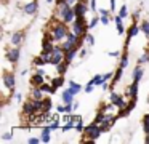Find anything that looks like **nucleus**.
I'll list each match as a JSON object with an SVG mask.
<instances>
[{
  "label": "nucleus",
  "mask_w": 149,
  "mask_h": 144,
  "mask_svg": "<svg viewBox=\"0 0 149 144\" xmlns=\"http://www.w3.org/2000/svg\"><path fill=\"white\" fill-rule=\"evenodd\" d=\"M50 34H52V37H53V40L55 42H63L66 37H68V34H69V29H68V24H66L64 21H53V22H50Z\"/></svg>",
  "instance_id": "obj_1"
},
{
  "label": "nucleus",
  "mask_w": 149,
  "mask_h": 144,
  "mask_svg": "<svg viewBox=\"0 0 149 144\" xmlns=\"http://www.w3.org/2000/svg\"><path fill=\"white\" fill-rule=\"evenodd\" d=\"M101 133H103L101 125H98L96 122H91L90 125L85 127V131L82 134H85V139L84 141H90V143H93V141H96L98 138L101 136Z\"/></svg>",
  "instance_id": "obj_2"
},
{
  "label": "nucleus",
  "mask_w": 149,
  "mask_h": 144,
  "mask_svg": "<svg viewBox=\"0 0 149 144\" xmlns=\"http://www.w3.org/2000/svg\"><path fill=\"white\" fill-rule=\"evenodd\" d=\"M88 22L87 19H85V16H77L75 18V21L72 22V32H74L75 35H79V37H84L85 34L88 32Z\"/></svg>",
  "instance_id": "obj_3"
},
{
  "label": "nucleus",
  "mask_w": 149,
  "mask_h": 144,
  "mask_svg": "<svg viewBox=\"0 0 149 144\" xmlns=\"http://www.w3.org/2000/svg\"><path fill=\"white\" fill-rule=\"evenodd\" d=\"M79 40H80V37L79 35H75L74 32H69L68 34V37L63 40V48H64V51H68V50H71V48H74L75 45L79 43Z\"/></svg>",
  "instance_id": "obj_4"
},
{
  "label": "nucleus",
  "mask_w": 149,
  "mask_h": 144,
  "mask_svg": "<svg viewBox=\"0 0 149 144\" xmlns=\"http://www.w3.org/2000/svg\"><path fill=\"white\" fill-rule=\"evenodd\" d=\"M58 16H59V19H61V21L66 22V24H72V22L75 21V18H77V16H75V11H74V6L66 8L64 11H61Z\"/></svg>",
  "instance_id": "obj_5"
},
{
  "label": "nucleus",
  "mask_w": 149,
  "mask_h": 144,
  "mask_svg": "<svg viewBox=\"0 0 149 144\" xmlns=\"http://www.w3.org/2000/svg\"><path fill=\"white\" fill-rule=\"evenodd\" d=\"M2 80H3L5 86L10 88L11 91H15V85H16V77H15V72L11 70H5L3 75H2Z\"/></svg>",
  "instance_id": "obj_6"
},
{
  "label": "nucleus",
  "mask_w": 149,
  "mask_h": 144,
  "mask_svg": "<svg viewBox=\"0 0 149 144\" xmlns=\"http://www.w3.org/2000/svg\"><path fill=\"white\" fill-rule=\"evenodd\" d=\"M109 99H111V104H112V106H116L117 109H123V107L127 106L125 99H123L120 95H117V93H114V91H111V95H109Z\"/></svg>",
  "instance_id": "obj_7"
},
{
  "label": "nucleus",
  "mask_w": 149,
  "mask_h": 144,
  "mask_svg": "<svg viewBox=\"0 0 149 144\" xmlns=\"http://www.w3.org/2000/svg\"><path fill=\"white\" fill-rule=\"evenodd\" d=\"M19 54H21L19 47H11L10 50H8V53H7V59L10 61V63L16 64L18 61H19Z\"/></svg>",
  "instance_id": "obj_8"
},
{
  "label": "nucleus",
  "mask_w": 149,
  "mask_h": 144,
  "mask_svg": "<svg viewBox=\"0 0 149 144\" xmlns=\"http://www.w3.org/2000/svg\"><path fill=\"white\" fill-rule=\"evenodd\" d=\"M36 114H39L37 112V109L34 107V102H32V99L31 101H26L23 104V115H27V117H32V115H36Z\"/></svg>",
  "instance_id": "obj_9"
},
{
  "label": "nucleus",
  "mask_w": 149,
  "mask_h": 144,
  "mask_svg": "<svg viewBox=\"0 0 149 144\" xmlns=\"http://www.w3.org/2000/svg\"><path fill=\"white\" fill-rule=\"evenodd\" d=\"M72 6H74L75 16H85V15H87V11H88L87 2H75Z\"/></svg>",
  "instance_id": "obj_10"
},
{
  "label": "nucleus",
  "mask_w": 149,
  "mask_h": 144,
  "mask_svg": "<svg viewBox=\"0 0 149 144\" xmlns=\"http://www.w3.org/2000/svg\"><path fill=\"white\" fill-rule=\"evenodd\" d=\"M24 38H26V32H13L10 40H11V45H13V47H21Z\"/></svg>",
  "instance_id": "obj_11"
},
{
  "label": "nucleus",
  "mask_w": 149,
  "mask_h": 144,
  "mask_svg": "<svg viewBox=\"0 0 149 144\" xmlns=\"http://www.w3.org/2000/svg\"><path fill=\"white\" fill-rule=\"evenodd\" d=\"M24 13H26V15H36L37 13V10H39V3H37V0H32V2H29V3H26V5H24Z\"/></svg>",
  "instance_id": "obj_12"
},
{
  "label": "nucleus",
  "mask_w": 149,
  "mask_h": 144,
  "mask_svg": "<svg viewBox=\"0 0 149 144\" xmlns=\"http://www.w3.org/2000/svg\"><path fill=\"white\" fill-rule=\"evenodd\" d=\"M138 83H139V82L133 80V82L130 83L128 86H127V93H128V96H130V98L138 99Z\"/></svg>",
  "instance_id": "obj_13"
},
{
  "label": "nucleus",
  "mask_w": 149,
  "mask_h": 144,
  "mask_svg": "<svg viewBox=\"0 0 149 144\" xmlns=\"http://www.w3.org/2000/svg\"><path fill=\"white\" fill-rule=\"evenodd\" d=\"M114 22H116V27H117V34L119 35H123V34H127V31H125V27H123V22H122V16L120 15H116L114 16Z\"/></svg>",
  "instance_id": "obj_14"
},
{
  "label": "nucleus",
  "mask_w": 149,
  "mask_h": 144,
  "mask_svg": "<svg viewBox=\"0 0 149 144\" xmlns=\"http://www.w3.org/2000/svg\"><path fill=\"white\" fill-rule=\"evenodd\" d=\"M74 96L75 95H72L69 88L63 90V93H61V99H63V102H64V104H72V102H74Z\"/></svg>",
  "instance_id": "obj_15"
},
{
  "label": "nucleus",
  "mask_w": 149,
  "mask_h": 144,
  "mask_svg": "<svg viewBox=\"0 0 149 144\" xmlns=\"http://www.w3.org/2000/svg\"><path fill=\"white\" fill-rule=\"evenodd\" d=\"M52 128H50V125H47V127H42V134H40V138H42V143H50L52 141Z\"/></svg>",
  "instance_id": "obj_16"
},
{
  "label": "nucleus",
  "mask_w": 149,
  "mask_h": 144,
  "mask_svg": "<svg viewBox=\"0 0 149 144\" xmlns=\"http://www.w3.org/2000/svg\"><path fill=\"white\" fill-rule=\"evenodd\" d=\"M138 32H141V27L138 26V22H133L128 29H127V37L128 38H133L135 35H138Z\"/></svg>",
  "instance_id": "obj_17"
},
{
  "label": "nucleus",
  "mask_w": 149,
  "mask_h": 144,
  "mask_svg": "<svg viewBox=\"0 0 149 144\" xmlns=\"http://www.w3.org/2000/svg\"><path fill=\"white\" fill-rule=\"evenodd\" d=\"M31 83H32V86H42L45 83V75H40V74L36 72L31 79Z\"/></svg>",
  "instance_id": "obj_18"
},
{
  "label": "nucleus",
  "mask_w": 149,
  "mask_h": 144,
  "mask_svg": "<svg viewBox=\"0 0 149 144\" xmlns=\"http://www.w3.org/2000/svg\"><path fill=\"white\" fill-rule=\"evenodd\" d=\"M45 93H43V90L40 88V86H34L32 91H31V99H43L45 98Z\"/></svg>",
  "instance_id": "obj_19"
},
{
  "label": "nucleus",
  "mask_w": 149,
  "mask_h": 144,
  "mask_svg": "<svg viewBox=\"0 0 149 144\" xmlns=\"http://www.w3.org/2000/svg\"><path fill=\"white\" fill-rule=\"evenodd\" d=\"M143 75H144V69L139 67V66H136L135 69H133V72H132V79L136 80V82H139V80L143 79Z\"/></svg>",
  "instance_id": "obj_20"
},
{
  "label": "nucleus",
  "mask_w": 149,
  "mask_h": 144,
  "mask_svg": "<svg viewBox=\"0 0 149 144\" xmlns=\"http://www.w3.org/2000/svg\"><path fill=\"white\" fill-rule=\"evenodd\" d=\"M68 85H69V90H71V93H72V95H77V93H80L82 90H84V88H82V85H80V83H75L74 80H69V82H68Z\"/></svg>",
  "instance_id": "obj_21"
},
{
  "label": "nucleus",
  "mask_w": 149,
  "mask_h": 144,
  "mask_svg": "<svg viewBox=\"0 0 149 144\" xmlns=\"http://www.w3.org/2000/svg\"><path fill=\"white\" fill-rule=\"evenodd\" d=\"M68 66H69V61H63V63H59L58 66H56V70H58V75H64L66 70H68Z\"/></svg>",
  "instance_id": "obj_22"
},
{
  "label": "nucleus",
  "mask_w": 149,
  "mask_h": 144,
  "mask_svg": "<svg viewBox=\"0 0 149 144\" xmlns=\"http://www.w3.org/2000/svg\"><path fill=\"white\" fill-rule=\"evenodd\" d=\"M43 101V111L42 112H52V109H53V101H52V98H43L42 99Z\"/></svg>",
  "instance_id": "obj_23"
},
{
  "label": "nucleus",
  "mask_w": 149,
  "mask_h": 144,
  "mask_svg": "<svg viewBox=\"0 0 149 144\" xmlns=\"http://www.w3.org/2000/svg\"><path fill=\"white\" fill-rule=\"evenodd\" d=\"M52 85L55 88H59V86L64 85V75H58V77H53L52 79Z\"/></svg>",
  "instance_id": "obj_24"
},
{
  "label": "nucleus",
  "mask_w": 149,
  "mask_h": 144,
  "mask_svg": "<svg viewBox=\"0 0 149 144\" xmlns=\"http://www.w3.org/2000/svg\"><path fill=\"white\" fill-rule=\"evenodd\" d=\"M128 63H130V58H128V50H123V53H122V56H120V66L125 69L127 66H128Z\"/></svg>",
  "instance_id": "obj_25"
},
{
  "label": "nucleus",
  "mask_w": 149,
  "mask_h": 144,
  "mask_svg": "<svg viewBox=\"0 0 149 144\" xmlns=\"http://www.w3.org/2000/svg\"><path fill=\"white\" fill-rule=\"evenodd\" d=\"M40 88H42L43 90V93H47V95H53V93H55L56 91V88H55V86H53V85H50V83H43V85L42 86H40Z\"/></svg>",
  "instance_id": "obj_26"
},
{
  "label": "nucleus",
  "mask_w": 149,
  "mask_h": 144,
  "mask_svg": "<svg viewBox=\"0 0 149 144\" xmlns=\"http://www.w3.org/2000/svg\"><path fill=\"white\" fill-rule=\"evenodd\" d=\"M103 82H104V77L101 75V74H96V75H95L93 79L90 80V83H93L95 86H96V85H98V86H101V85H103Z\"/></svg>",
  "instance_id": "obj_27"
},
{
  "label": "nucleus",
  "mask_w": 149,
  "mask_h": 144,
  "mask_svg": "<svg viewBox=\"0 0 149 144\" xmlns=\"http://www.w3.org/2000/svg\"><path fill=\"white\" fill-rule=\"evenodd\" d=\"M143 131H144V134H149V114L143 117Z\"/></svg>",
  "instance_id": "obj_28"
},
{
  "label": "nucleus",
  "mask_w": 149,
  "mask_h": 144,
  "mask_svg": "<svg viewBox=\"0 0 149 144\" xmlns=\"http://www.w3.org/2000/svg\"><path fill=\"white\" fill-rule=\"evenodd\" d=\"M139 27H141V32L143 34L146 35V37H149V21H141V26H139Z\"/></svg>",
  "instance_id": "obj_29"
},
{
  "label": "nucleus",
  "mask_w": 149,
  "mask_h": 144,
  "mask_svg": "<svg viewBox=\"0 0 149 144\" xmlns=\"http://www.w3.org/2000/svg\"><path fill=\"white\" fill-rule=\"evenodd\" d=\"M84 37H85V43H87L88 47H93V45H95V37H93V34L87 32V34H85Z\"/></svg>",
  "instance_id": "obj_30"
},
{
  "label": "nucleus",
  "mask_w": 149,
  "mask_h": 144,
  "mask_svg": "<svg viewBox=\"0 0 149 144\" xmlns=\"http://www.w3.org/2000/svg\"><path fill=\"white\" fill-rule=\"evenodd\" d=\"M100 22H101L100 18H98V16H93V18H91V21L88 22V27H90V29H95L98 24H100Z\"/></svg>",
  "instance_id": "obj_31"
},
{
  "label": "nucleus",
  "mask_w": 149,
  "mask_h": 144,
  "mask_svg": "<svg viewBox=\"0 0 149 144\" xmlns=\"http://www.w3.org/2000/svg\"><path fill=\"white\" fill-rule=\"evenodd\" d=\"M45 59H43V58L42 56H37L36 58V59H34V66H36V67H42V66H45Z\"/></svg>",
  "instance_id": "obj_32"
},
{
  "label": "nucleus",
  "mask_w": 149,
  "mask_h": 144,
  "mask_svg": "<svg viewBox=\"0 0 149 144\" xmlns=\"http://www.w3.org/2000/svg\"><path fill=\"white\" fill-rule=\"evenodd\" d=\"M119 15L122 16V18H127V16H128V8H127V5H122V6H120Z\"/></svg>",
  "instance_id": "obj_33"
},
{
  "label": "nucleus",
  "mask_w": 149,
  "mask_h": 144,
  "mask_svg": "<svg viewBox=\"0 0 149 144\" xmlns=\"http://www.w3.org/2000/svg\"><path fill=\"white\" fill-rule=\"evenodd\" d=\"M75 131H77V133H84L85 131V125L82 123V120L80 122H77V123H75V128H74Z\"/></svg>",
  "instance_id": "obj_34"
},
{
  "label": "nucleus",
  "mask_w": 149,
  "mask_h": 144,
  "mask_svg": "<svg viewBox=\"0 0 149 144\" xmlns=\"http://www.w3.org/2000/svg\"><path fill=\"white\" fill-rule=\"evenodd\" d=\"M149 61V54H141V56L138 58V64H144V63H148Z\"/></svg>",
  "instance_id": "obj_35"
},
{
  "label": "nucleus",
  "mask_w": 149,
  "mask_h": 144,
  "mask_svg": "<svg viewBox=\"0 0 149 144\" xmlns=\"http://www.w3.org/2000/svg\"><path fill=\"white\" fill-rule=\"evenodd\" d=\"M50 128H52L53 131H55V130H61V123H59V120H55L53 123H50Z\"/></svg>",
  "instance_id": "obj_36"
},
{
  "label": "nucleus",
  "mask_w": 149,
  "mask_h": 144,
  "mask_svg": "<svg viewBox=\"0 0 149 144\" xmlns=\"http://www.w3.org/2000/svg\"><path fill=\"white\" fill-rule=\"evenodd\" d=\"M93 88H95V85H93V83L88 82L87 85L84 86V91H85V93H91V91H93Z\"/></svg>",
  "instance_id": "obj_37"
},
{
  "label": "nucleus",
  "mask_w": 149,
  "mask_h": 144,
  "mask_svg": "<svg viewBox=\"0 0 149 144\" xmlns=\"http://www.w3.org/2000/svg\"><path fill=\"white\" fill-rule=\"evenodd\" d=\"M98 13H100V16H109L112 11H111V10H106V8H100Z\"/></svg>",
  "instance_id": "obj_38"
},
{
  "label": "nucleus",
  "mask_w": 149,
  "mask_h": 144,
  "mask_svg": "<svg viewBox=\"0 0 149 144\" xmlns=\"http://www.w3.org/2000/svg\"><path fill=\"white\" fill-rule=\"evenodd\" d=\"M100 21H101V24H103V26H107V24H109V21H111V18H109V16H100Z\"/></svg>",
  "instance_id": "obj_39"
},
{
  "label": "nucleus",
  "mask_w": 149,
  "mask_h": 144,
  "mask_svg": "<svg viewBox=\"0 0 149 144\" xmlns=\"http://www.w3.org/2000/svg\"><path fill=\"white\" fill-rule=\"evenodd\" d=\"M27 143L29 144H39V143H42V138H29Z\"/></svg>",
  "instance_id": "obj_40"
},
{
  "label": "nucleus",
  "mask_w": 149,
  "mask_h": 144,
  "mask_svg": "<svg viewBox=\"0 0 149 144\" xmlns=\"http://www.w3.org/2000/svg\"><path fill=\"white\" fill-rule=\"evenodd\" d=\"M2 139L3 141H13V134L11 133H3L2 134Z\"/></svg>",
  "instance_id": "obj_41"
},
{
  "label": "nucleus",
  "mask_w": 149,
  "mask_h": 144,
  "mask_svg": "<svg viewBox=\"0 0 149 144\" xmlns=\"http://www.w3.org/2000/svg\"><path fill=\"white\" fill-rule=\"evenodd\" d=\"M139 13H141V8H138L135 13H133V21H135V22H138V19H139Z\"/></svg>",
  "instance_id": "obj_42"
},
{
  "label": "nucleus",
  "mask_w": 149,
  "mask_h": 144,
  "mask_svg": "<svg viewBox=\"0 0 149 144\" xmlns=\"http://www.w3.org/2000/svg\"><path fill=\"white\" fill-rule=\"evenodd\" d=\"M90 10H91V11H96V10H98L96 0H90Z\"/></svg>",
  "instance_id": "obj_43"
},
{
  "label": "nucleus",
  "mask_w": 149,
  "mask_h": 144,
  "mask_svg": "<svg viewBox=\"0 0 149 144\" xmlns=\"http://www.w3.org/2000/svg\"><path fill=\"white\" fill-rule=\"evenodd\" d=\"M109 10L111 11H116V0H109Z\"/></svg>",
  "instance_id": "obj_44"
},
{
  "label": "nucleus",
  "mask_w": 149,
  "mask_h": 144,
  "mask_svg": "<svg viewBox=\"0 0 149 144\" xmlns=\"http://www.w3.org/2000/svg\"><path fill=\"white\" fill-rule=\"evenodd\" d=\"M103 77H104V80H109L114 77V72H106V74H103Z\"/></svg>",
  "instance_id": "obj_45"
},
{
  "label": "nucleus",
  "mask_w": 149,
  "mask_h": 144,
  "mask_svg": "<svg viewBox=\"0 0 149 144\" xmlns=\"http://www.w3.org/2000/svg\"><path fill=\"white\" fill-rule=\"evenodd\" d=\"M107 54H109V56H112V58H119L120 56V51H109Z\"/></svg>",
  "instance_id": "obj_46"
},
{
  "label": "nucleus",
  "mask_w": 149,
  "mask_h": 144,
  "mask_svg": "<svg viewBox=\"0 0 149 144\" xmlns=\"http://www.w3.org/2000/svg\"><path fill=\"white\" fill-rule=\"evenodd\" d=\"M87 53H88L87 48H80V53H79V54H80V58H85V56H87Z\"/></svg>",
  "instance_id": "obj_47"
},
{
  "label": "nucleus",
  "mask_w": 149,
  "mask_h": 144,
  "mask_svg": "<svg viewBox=\"0 0 149 144\" xmlns=\"http://www.w3.org/2000/svg\"><path fill=\"white\" fill-rule=\"evenodd\" d=\"M15 99H16L18 102H21L23 101V95H21V93H15Z\"/></svg>",
  "instance_id": "obj_48"
},
{
  "label": "nucleus",
  "mask_w": 149,
  "mask_h": 144,
  "mask_svg": "<svg viewBox=\"0 0 149 144\" xmlns=\"http://www.w3.org/2000/svg\"><path fill=\"white\" fill-rule=\"evenodd\" d=\"M36 72H37V74H40V75H45V70H43L42 67H37V69H36Z\"/></svg>",
  "instance_id": "obj_49"
},
{
  "label": "nucleus",
  "mask_w": 149,
  "mask_h": 144,
  "mask_svg": "<svg viewBox=\"0 0 149 144\" xmlns=\"http://www.w3.org/2000/svg\"><path fill=\"white\" fill-rule=\"evenodd\" d=\"M72 106H74V111H75V109H79V106H80V104H79V102H75V101H74V104H72Z\"/></svg>",
  "instance_id": "obj_50"
},
{
  "label": "nucleus",
  "mask_w": 149,
  "mask_h": 144,
  "mask_svg": "<svg viewBox=\"0 0 149 144\" xmlns=\"http://www.w3.org/2000/svg\"><path fill=\"white\" fill-rule=\"evenodd\" d=\"M146 144H149V134H146V139H144Z\"/></svg>",
  "instance_id": "obj_51"
},
{
  "label": "nucleus",
  "mask_w": 149,
  "mask_h": 144,
  "mask_svg": "<svg viewBox=\"0 0 149 144\" xmlns=\"http://www.w3.org/2000/svg\"><path fill=\"white\" fill-rule=\"evenodd\" d=\"M47 3H55V0H47Z\"/></svg>",
  "instance_id": "obj_52"
},
{
  "label": "nucleus",
  "mask_w": 149,
  "mask_h": 144,
  "mask_svg": "<svg viewBox=\"0 0 149 144\" xmlns=\"http://www.w3.org/2000/svg\"><path fill=\"white\" fill-rule=\"evenodd\" d=\"M74 2H87V0H74Z\"/></svg>",
  "instance_id": "obj_53"
}]
</instances>
